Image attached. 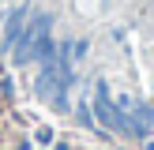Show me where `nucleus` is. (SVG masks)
<instances>
[{
	"label": "nucleus",
	"instance_id": "f257e3e1",
	"mask_svg": "<svg viewBox=\"0 0 154 150\" xmlns=\"http://www.w3.org/2000/svg\"><path fill=\"white\" fill-rule=\"evenodd\" d=\"M49 26H53V19L49 15H30V22H26V30L19 34V41H15V64H26V60H34L38 56V45H42V38L49 34Z\"/></svg>",
	"mask_w": 154,
	"mask_h": 150
},
{
	"label": "nucleus",
	"instance_id": "20e7f679",
	"mask_svg": "<svg viewBox=\"0 0 154 150\" xmlns=\"http://www.w3.org/2000/svg\"><path fill=\"white\" fill-rule=\"evenodd\" d=\"M154 128V109L150 105H135V112L124 120V131H132V135H147Z\"/></svg>",
	"mask_w": 154,
	"mask_h": 150
},
{
	"label": "nucleus",
	"instance_id": "7ed1b4c3",
	"mask_svg": "<svg viewBox=\"0 0 154 150\" xmlns=\"http://www.w3.org/2000/svg\"><path fill=\"white\" fill-rule=\"evenodd\" d=\"M94 112H98V124L102 128H113V131H117V109H113V101H109V86H105V82L94 86Z\"/></svg>",
	"mask_w": 154,
	"mask_h": 150
},
{
	"label": "nucleus",
	"instance_id": "39448f33",
	"mask_svg": "<svg viewBox=\"0 0 154 150\" xmlns=\"http://www.w3.org/2000/svg\"><path fill=\"white\" fill-rule=\"evenodd\" d=\"M4 4H11V0H0V8H4Z\"/></svg>",
	"mask_w": 154,
	"mask_h": 150
},
{
	"label": "nucleus",
	"instance_id": "f03ea898",
	"mask_svg": "<svg viewBox=\"0 0 154 150\" xmlns=\"http://www.w3.org/2000/svg\"><path fill=\"white\" fill-rule=\"evenodd\" d=\"M30 15H34V8H30V4H19V8H15L11 15H8V22H4V49H8V52L15 49V41H19V34L26 30Z\"/></svg>",
	"mask_w": 154,
	"mask_h": 150
}]
</instances>
